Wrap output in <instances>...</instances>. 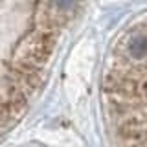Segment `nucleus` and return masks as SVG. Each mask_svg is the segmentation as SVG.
<instances>
[{
    "instance_id": "1",
    "label": "nucleus",
    "mask_w": 147,
    "mask_h": 147,
    "mask_svg": "<svg viewBox=\"0 0 147 147\" xmlns=\"http://www.w3.org/2000/svg\"><path fill=\"white\" fill-rule=\"evenodd\" d=\"M26 7L28 4L18 6V11L0 30V39L15 28ZM64 7L63 4H40L35 17L18 33L0 44V127L24 107L30 92L37 88L39 77L55 48L59 28L66 18V13L61 11ZM4 13H0V20Z\"/></svg>"
},
{
    "instance_id": "2",
    "label": "nucleus",
    "mask_w": 147,
    "mask_h": 147,
    "mask_svg": "<svg viewBox=\"0 0 147 147\" xmlns=\"http://www.w3.org/2000/svg\"><path fill=\"white\" fill-rule=\"evenodd\" d=\"M107 90L121 147H147V18L119 42Z\"/></svg>"
}]
</instances>
